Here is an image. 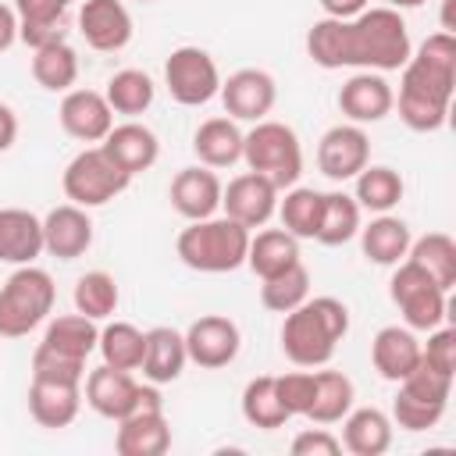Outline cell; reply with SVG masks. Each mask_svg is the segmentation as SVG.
<instances>
[{
  "label": "cell",
  "instance_id": "1",
  "mask_svg": "<svg viewBox=\"0 0 456 456\" xmlns=\"http://www.w3.org/2000/svg\"><path fill=\"white\" fill-rule=\"evenodd\" d=\"M399 71L403 78L392 107H399L403 125L410 132H438L456 89V36L431 32Z\"/></svg>",
  "mask_w": 456,
  "mask_h": 456
},
{
  "label": "cell",
  "instance_id": "2",
  "mask_svg": "<svg viewBox=\"0 0 456 456\" xmlns=\"http://www.w3.org/2000/svg\"><path fill=\"white\" fill-rule=\"evenodd\" d=\"M349 331V306L335 296L303 299L285 314L281 324V353L296 367H324L335 356V346Z\"/></svg>",
  "mask_w": 456,
  "mask_h": 456
},
{
  "label": "cell",
  "instance_id": "3",
  "mask_svg": "<svg viewBox=\"0 0 456 456\" xmlns=\"http://www.w3.org/2000/svg\"><path fill=\"white\" fill-rule=\"evenodd\" d=\"M346 46H349V68L360 71H399L413 46H410V28L399 11L392 7H367L356 18H349L346 28Z\"/></svg>",
  "mask_w": 456,
  "mask_h": 456
},
{
  "label": "cell",
  "instance_id": "4",
  "mask_svg": "<svg viewBox=\"0 0 456 456\" xmlns=\"http://www.w3.org/2000/svg\"><path fill=\"white\" fill-rule=\"evenodd\" d=\"M246 249H249V228L217 214L203 221H189V228H182L175 239L178 260L200 274H224L242 267Z\"/></svg>",
  "mask_w": 456,
  "mask_h": 456
},
{
  "label": "cell",
  "instance_id": "5",
  "mask_svg": "<svg viewBox=\"0 0 456 456\" xmlns=\"http://www.w3.org/2000/svg\"><path fill=\"white\" fill-rule=\"evenodd\" d=\"M242 160L249 171L264 175L278 192L292 189L303 175V146L285 121H253V128L242 135Z\"/></svg>",
  "mask_w": 456,
  "mask_h": 456
},
{
  "label": "cell",
  "instance_id": "6",
  "mask_svg": "<svg viewBox=\"0 0 456 456\" xmlns=\"http://www.w3.org/2000/svg\"><path fill=\"white\" fill-rule=\"evenodd\" d=\"M53 299V278L36 264H21L0 285V338H25L50 317Z\"/></svg>",
  "mask_w": 456,
  "mask_h": 456
},
{
  "label": "cell",
  "instance_id": "7",
  "mask_svg": "<svg viewBox=\"0 0 456 456\" xmlns=\"http://www.w3.org/2000/svg\"><path fill=\"white\" fill-rule=\"evenodd\" d=\"M128 182H132V175L128 171H121L110 157H107V150L96 142V146H86L82 153H75L71 160H68V167H64V178H61V185H64V196L75 203V207H103V203H110L114 196H121L125 189H128Z\"/></svg>",
  "mask_w": 456,
  "mask_h": 456
},
{
  "label": "cell",
  "instance_id": "8",
  "mask_svg": "<svg viewBox=\"0 0 456 456\" xmlns=\"http://www.w3.org/2000/svg\"><path fill=\"white\" fill-rule=\"evenodd\" d=\"M114 449L118 456H164L171 449V428L157 385H139L135 410L118 420Z\"/></svg>",
  "mask_w": 456,
  "mask_h": 456
},
{
  "label": "cell",
  "instance_id": "9",
  "mask_svg": "<svg viewBox=\"0 0 456 456\" xmlns=\"http://www.w3.org/2000/svg\"><path fill=\"white\" fill-rule=\"evenodd\" d=\"M388 296L403 314V324L413 331H431L445 321V289L435 285L417 264L399 260L388 281Z\"/></svg>",
  "mask_w": 456,
  "mask_h": 456
},
{
  "label": "cell",
  "instance_id": "10",
  "mask_svg": "<svg viewBox=\"0 0 456 456\" xmlns=\"http://www.w3.org/2000/svg\"><path fill=\"white\" fill-rule=\"evenodd\" d=\"M164 86L175 103L182 107H203L221 89L217 61L203 46H178L164 61Z\"/></svg>",
  "mask_w": 456,
  "mask_h": 456
},
{
  "label": "cell",
  "instance_id": "11",
  "mask_svg": "<svg viewBox=\"0 0 456 456\" xmlns=\"http://www.w3.org/2000/svg\"><path fill=\"white\" fill-rule=\"evenodd\" d=\"M217 96L232 121H264L274 110L278 82L264 68H239L221 82Z\"/></svg>",
  "mask_w": 456,
  "mask_h": 456
},
{
  "label": "cell",
  "instance_id": "12",
  "mask_svg": "<svg viewBox=\"0 0 456 456\" xmlns=\"http://www.w3.org/2000/svg\"><path fill=\"white\" fill-rule=\"evenodd\" d=\"M182 338H185L189 360L196 367H203V370L228 367L239 356V346H242L239 324L232 317H224V314H203V317H196Z\"/></svg>",
  "mask_w": 456,
  "mask_h": 456
},
{
  "label": "cell",
  "instance_id": "13",
  "mask_svg": "<svg viewBox=\"0 0 456 456\" xmlns=\"http://www.w3.org/2000/svg\"><path fill=\"white\" fill-rule=\"evenodd\" d=\"M370 164V139L363 125H331L317 142V167L331 182H349Z\"/></svg>",
  "mask_w": 456,
  "mask_h": 456
},
{
  "label": "cell",
  "instance_id": "14",
  "mask_svg": "<svg viewBox=\"0 0 456 456\" xmlns=\"http://www.w3.org/2000/svg\"><path fill=\"white\" fill-rule=\"evenodd\" d=\"M221 210H224V217L239 221L249 232L253 228H264L274 217V210H278V189L264 175L242 171V175H235L221 189Z\"/></svg>",
  "mask_w": 456,
  "mask_h": 456
},
{
  "label": "cell",
  "instance_id": "15",
  "mask_svg": "<svg viewBox=\"0 0 456 456\" xmlns=\"http://www.w3.org/2000/svg\"><path fill=\"white\" fill-rule=\"evenodd\" d=\"M78 32L86 46L100 53H118L132 43V14L121 0H82L78 11Z\"/></svg>",
  "mask_w": 456,
  "mask_h": 456
},
{
  "label": "cell",
  "instance_id": "16",
  "mask_svg": "<svg viewBox=\"0 0 456 456\" xmlns=\"http://www.w3.org/2000/svg\"><path fill=\"white\" fill-rule=\"evenodd\" d=\"M57 121L78 142H103V135L114 128V110L96 89H68L57 107Z\"/></svg>",
  "mask_w": 456,
  "mask_h": 456
},
{
  "label": "cell",
  "instance_id": "17",
  "mask_svg": "<svg viewBox=\"0 0 456 456\" xmlns=\"http://www.w3.org/2000/svg\"><path fill=\"white\" fill-rule=\"evenodd\" d=\"M392 103H395V93L381 71H356L338 89V110L353 125H374V121L388 118Z\"/></svg>",
  "mask_w": 456,
  "mask_h": 456
},
{
  "label": "cell",
  "instance_id": "18",
  "mask_svg": "<svg viewBox=\"0 0 456 456\" xmlns=\"http://www.w3.org/2000/svg\"><path fill=\"white\" fill-rule=\"evenodd\" d=\"M82 410V381H61V378H32L28 385V413L39 428L61 431L68 428Z\"/></svg>",
  "mask_w": 456,
  "mask_h": 456
},
{
  "label": "cell",
  "instance_id": "19",
  "mask_svg": "<svg viewBox=\"0 0 456 456\" xmlns=\"http://www.w3.org/2000/svg\"><path fill=\"white\" fill-rule=\"evenodd\" d=\"M135 399H139V381L132 378V370L100 363L96 370L86 374V403L93 413L118 424L121 417H128L135 410Z\"/></svg>",
  "mask_w": 456,
  "mask_h": 456
},
{
  "label": "cell",
  "instance_id": "20",
  "mask_svg": "<svg viewBox=\"0 0 456 456\" xmlns=\"http://www.w3.org/2000/svg\"><path fill=\"white\" fill-rule=\"evenodd\" d=\"M221 178L214 175V167H182L175 178H171V207L185 217V221H203V217H214L221 210Z\"/></svg>",
  "mask_w": 456,
  "mask_h": 456
},
{
  "label": "cell",
  "instance_id": "21",
  "mask_svg": "<svg viewBox=\"0 0 456 456\" xmlns=\"http://www.w3.org/2000/svg\"><path fill=\"white\" fill-rule=\"evenodd\" d=\"M93 246V221L86 207L61 203L43 217V249L57 260H78Z\"/></svg>",
  "mask_w": 456,
  "mask_h": 456
},
{
  "label": "cell",
  "instance_id": "22",
  "mask_svg": "<svg viewBox=\"0 0 456 456\" xmlns=\"http://www.w3.org/2000/svg\"><path fill=\"white\" fill-rule=\"evenodd\" d=\"M100 146H103L107 157H110L121 171H128L132 178H135L139 171H150V167L157 164V157H160V142H157L153 128H146V125H139V121L114 125V128L103 135Z\"/></svg>",
  "mask_w": 456,
  "mask_h": 456
},
{
  "label": "cell",
  "instance_id": "23",
  "mask_svg": "<svg viewBox=\"0 0 456 456\" xmlns=\"http://www.w3.org/2000/svg\"><path fill=\"white\" fill-rule=\"evenodd\" d=\"M185 363H189V353H185L182 331H175L167 324H157V328L146 331V349H142L139 370H142V378L150 385H171V381H178L182 370H185Z\"/></svg>",
  "mask_w": 456,
  "mask_h": 456
},
{
  "label": "cell",
  "instance_id": "24",
  "mask_svg": "<svg viewBox=\"0 0 456 456\" xmlns=\"http://www.w3.org/2000/svg\"><path fill=\"white\" fill-rule=\"evenodd\" d=\"M370 363L385 381H403L420 363V338L406 324H388L370 342Z\"/></svg>",
  "mask_w": 456,
  "mask_h": 456
},
{
  "label": "cell",
  "instance_id": "25",
  "mask_svg": "<svg viewBox=\"0 0 456 456\" xmlns=\"http://www.w3.org/2000/svg\"><path fill=\"white\" fill-rule=\"evenodd\" d=\"M43 253V221L21 207H0V264H32Z\"/></svg>",
  "mask_w": 456,
  "mask_h": 456
},
{
  "label": "cell",
  "instance_id": "26",
  "mask_svg": "<svg viewBox=\"0 0 456 456\" xmlns=\"http://www.w3.org/2000/svg\"><path fill=\"white\" fill-rule=\"evenodd\" d=\"M342 449L353 456H381L392 445V417L378 406H360L342 417Z\"/></svg>",
  "mask_w": 456,
  "mask_h": 456
},
{
  "label": "cell",
  "instance_id": "27",
  "mask_svg": "<svg viewBox=\"0 0 456 456\" xmlns=\"http://www.w3.org/2000/svg\"><path fill=\"white\" fill-rule=\"evenodd\" d=\"M96 338H100L96 321H89L86 314L75 310V314H61V317H53V321L46 324L39 349L57 353V356L75 360V363H86L89 353L96 349Z\"/></svg>",
  "mask_w": 456,
  "mask_h": 456
},
{
  "label": "cell",
  "instance_id": "28",
  "mask_svg": "<svg viewBox=\"0 0 456 456\" xmlns=\"http://www.w3.org/2000/svg\"><path fill=\"white\" fill-rule=\"evenodd\" d=\"M71 0H14L18 39L32 50L64 39V14Z\"/></svg>",
  "mask_w": 456,
  "mask_h": 456
},
{
  "label": "cell",
  "instance_id": "29",
  "mask_svg": "<svg viewBox=\"0 0 456 456\" xmlns=\"http://www.w3.org/2000/svg\"><path fill=\"white\" fill-rule=\"evenodd\" d=\"M356 235H360L363 256H367L370 264H378V267H395V264L406 256L410 242H413L410 224H406L403 217H395V214H378V217H374L367 228H360Z\"/></svg>",
  "mask_w": 456,
  "mask_h": 456
},
{
  "label": "cell",
  "instance_id": "30",
  "mask_svg": "<svg viewBox=\"0 0 456 456\" xmlns=\"http://www.w3.org/2000/svg\"><path fill=\"white\" fill-rule=\"evenodd\" d=\"M242 135L246 132H239V125L232 118H207L192 135V150L203 167L221 171V167H232L242 160Z\"/></svg>",
  "mask_w": 456,
  "mask_h": 456
},
{
  "label": "cell",
  "instance_id": "31",
  "mask_svg": "<svg viewBox=\"0 0 456 456\" xmlns=\"http://www.w3.org/2000/svg\"><path fill=\"white\" fill-rule=\"evenodd\" d=\"M246 264L260 281L271 278V274H281L285 267L299 264V239L289 235L285 228H264V232L249 235Z\"/></svg>",
  "mask_w": 456,
  "mask_h": 456
},
{
  "label": "cell",
  "instance_id": "32",
  "mask_svg": "<svg viewBox=\"0 0 456 456\" xmlns=\"http://www.w3.org/2000/svg\"><path fill=\"white\" fill-rule=\"evenodd\" d=\"M403 260L417 264V267H420L435 285H442L445 292L456 285V242H452V235H445V232H428V235L413 239Z\"/></svg>",
  "mask_w": 456,
  "mask_h": 456
},
{
  "label": "cell",
  "instance_id": "33",
  "mask_svg": "<svg viewBox=\"0 0 456 456\" xmlns=\"http://www.w3.org/2000/svg\"><path fill=\"white\" fill-rule=\"evenodd\" d=\"M356 388L342 370H314V403L306 410V420L314 424H338L353 410Z\"/></svg>",
  "mask_w": 456,
  "mask_h": 456
},
{
  "label": "cell",
  "instance_id": "34",
  "mask_svg": "<svg viewBox=\"0 0 456 456\" xmlns=\"http://www.w3.org/2000/svg\"><path fill=\"white\" fill-rule=\"evenodd\" d=\"M103 96H107V103H110L114 114L139 118V114H146V110L153 107L157 86H153V78H150L146 71H139V68H121V71L110 75Z\"/></svg>",
  "mask_w": 456,
  "mask_h": 456
},
{
  "label": "cell",
  "instance_id": "35",
  "mask_svg": "<svg viewBox=\"0 0 456 456\" xmlns=\"http://www.w3.org/2000/svg\"><path fill=\"white\" fill-rule=\"evenodd\" d=\"M403 178L395 167L388 164H367L360 175H356V189H353V200L360 203V210H370V214H388L399 200H403Z\"/></svg>",
  "mask_w": 456,
  "mask_h": 456
},
{
  "label": "cell",
  "instance_id": "36",
  "mask_svg": "<svg viewBox=\"0 0 456 456\" xmlns=\"http://www.w3.org/2000/svg\"><path fill=\"white\" fill-rule=\"evenodd\" d=\"M321 210H324V192L310 189V185H292L285 189V200H278V217L281 228L296 239H317L321 228Z\"/></svg>",
  "mask_w": 456,
  "mask_h": 456
},
{
  "label": "cell",
  "instance_id": "37",
  "mask_svg": "<svg viewBox=\"0 0 456 456\" xmlns=\"http://www.w3.org/2000/svg\"><path fill=\"white\" fill-rule=\"evenodd\" d=\"M242 417H246V424H253L260 431L285 428L289 410H285V403L278 395L274 374H260V378L246 381V388H242Z\"/></svg>",
  "mask_w": 456,
  "mask_h": 456
},
{
  "label": "cell",
  "instance_id": "38",
  "mask_svg": "<svg viewBox=\"0 0 456 456\" xmlns=\"http://www.w3.org/2000/svg\"><path fill=\"white\" fill-rule=\"evenodd\" d=\"M32 78L50 93H68L78 78V53L64 39L32 50Z\"/></svg>",
  "mask_w": 456,
  "mask_h": 456
},
{
  "label": "cell",
  "instance_id": "39",
  "mask_svg": "<svg viewBox=\"0 0 456 456\" xmlns=\"http://www.w3.org/2000/svg\"><path fill=\"white\" fill-rule=\"evenodd\" d=\"M96 349H100V356H103L107 367H118V370H139V363H142V349H146V331H139V328L128 324V321H110V324L100 328Z\"/></svg>",
  "mask_w": 456,
  "mask_h": 456
},
{
  "label": "cell",
  "instance_id": "40",
  "mask_svg": "<svg viewBox=\"0 0 456 456\" xmlns=\"http://www.w3.org/2000/svg\"><path fill=\"white\" fill-rule=\"evenodd\" d=\"M346 28H349V21H342V18H321V21H314L306 28V57L317 68H324V71L349 68Z\"/></svg>",
  "mask_w": 456,
  "mask_h": 456
},
{
  "label": "cell",
  "instance_id": "41",
  "mask_svg": "<svg viewBox=\"0 0 456 456\" xmlns=\"http://www.w3.org/2000/svg\"><path fill=\"white\" fill-rule=\"evenodd\" d=\"M303 299H310V271L303 267V260L292 264V267H285L281 274L264 278V285H260V303L271 314H289Z\"/></svg>",
  "mask_w": 456,
  "mask_h": 456
},
{
  "label": "cell",
  "instance_id": "42",
  "mask_svg": "<svg viewBox=\"0 0 456 456\" xmlns=\"http://www.w3.org/2000/svg\"><path fill=\"white\" fill-rule=\"evenodd\" d=\"M71 299H75V310L86 314L89 321H107V317L118 310L121 292H118L114 274H107V271H86V274L75 281Z\"/></svg>",
  "mask_w": 456,
  "mask_h": 456
},
{
  "label": "cell",
  "instance_id": "43",
  "mask_svg": "<svg viewBox=\"0 0 456 456\" xmlns=\"http://www.w3.org/2000/svg\"><path fill=\"white\" fill-rule=\"evenodd\" d=\"M360 203L346 192H324V210H321V228L317 242L324 246H342L360 232Z\"/></svg>",
  "mask_w": 456,
  "mask_h": 456
},
{
  "label": "cell",
  "instance_id": "44",
  "mask_svg": "<svg viewBox=\"0 0 456 456\" xmlns=\"http://www.w3.org/2000/svg\"><path fill=\"white\" fill-rule=\"evenodd\" d=\"M445 413V403L442 399H428V395H417L410 388L399 385L395 399H392V424L403 428V431H428L442 420Z\"/></svg>",
  "mask_w": 456,
  "mask_h": 456
},
{
  "label": "cell",
  "instance_id": "45",
  "mask_svg": "<svg viewBox=\"0 0 456 456\" xmlns=\"http://www.w3.org/2000/svg\"><path fill=\"white\" fill-rule=\"evenodd\" d=\"M420 363L438 374H456V331L452 328H431L428 342H420Z\"/></svg>",
  "mask_w": 456,
  "mask_h": 456
},
{
  "label": "cell",
  "instance_id": "46",
  "mask_svg": "<svg viewBox=\"0 0 456 456\" xmlns=\"http://www.w3.org/2000/svg\"><path fill=\"white\" fill-rule=\"evenodd\" d=\"M278 395L289 410V417H306L310 403H314V370H289L281 378H274Z\"/></svg>",
  "mask_w": 456,
  "mask_h": 456
},
{
  "label": "cell",
  "instance_id": "47",
  "mask_svg": "<svg viewBox=\"0 0 456 456\" xmlns=\"http://www.w3.org/2000/svg\"><path fill=\"white\" fill-rule=\"evenodd\" d=\"M32 378H61V381H82L86 378V363L64 360L57 353H46L36 346L32 353Z\"/></svg>",
  "mask_w": 456,
  "mask_h": 456
},
{
  "label": "cell",
  "instance_id": "48",
  "mask_svg": "<svg viewBox=\"0 0 456 456\" xmlns=\"http://www.w3.org/2000/svg\"><path fill=\"white\" fill-rule=\"evenodd\" d=\"M342 442L328 428H306L292 438V456H338Z\"/></svg>",
  "mask_w": 456,
  "mask_h": 456
},
{
  "label": "cell",
  "instance_id": "49",
  "mask_svg": "<svg viewBox=\"0 0 456 456\" xmlns=\"http://www.w3.org/2000/svg\"><path fill=\"white\" fill-rule=\"evenodd\" d=\"M367 4H370V0H321L324 18H342V21H349V18H356L360 11H367Z\"/></svg>",
  "mask_w": 456,
  "mask_h": 456
},
{
  "label": "cell",
  "instance_id": "50",
  "mask_svg": "<svg viewBox=\"0 0 456 456\" xmlns=\"http://www.w3.org/2000/svg\"><path fill=\"white\" fill-rule=\"evenodd\" d=\"M14 43H18V14H14V7L0 4V53L11 50Z\"/></svg>",
  "mask_w": 456,
  "mask_h": 456
},
{
  "label": "cell",
  "instance_id": "51",
  "mask_svg": "<svg viewBox=\"0 0 456 456\" xmlns=\"http://www.w3.org/2000/svg\"><path fill=\"white\" fill-rule=\"evenodd\" d=\"M14 139H18V114L7 103H0V153L11 150Z\"/></svg>",
  "mask_w": 456,
  "mask_h": 456
},
{
  "label": "cell",
  "instance_id": "52",
  "mask_svg": "<svg viewBox=\"0 0 456 456\" xmlns=\"http://www.w3.org/2000/svg\"><path fill=\"white\" fill-rule=\"evenodd\" d=\"M385 7H392V11H410V7H420V4H428V0H381Z\"/></svg>",
  "mask_w": 456,
  "mask_h": 456
},
{
  "label": "cell",
  "instance_id": "53",
  "mask_svg": "<svg viewBox=\"0 0 456 456\" xmlns=\"http://www.w3.org/2000/svg\"><path fill=\"white\" fill-rule=\"evenodd\" d=\"M139 4H153V0H139Z\"/></svg>",
  "mask_w": 456,
  "mask_h": 456
}]
</instances>
